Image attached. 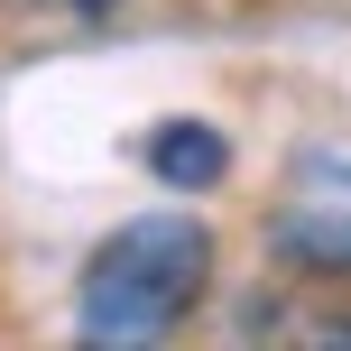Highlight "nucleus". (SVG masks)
Wrapping results in <instances>:
<instances>
[{"label":"nucleus","mask_w":351,"mask_h":351,"mask_svg":"<svg viewBox=\"0 0 351 351\" xmlns=\"http://www.w3.org/2000/svg\"><path fill=\"white\" fill-rule=\"evenodd\" d=\"M139 158H148V176H158L167 194H213L231 176V139L213 121H158Z\"/></svg>","instance_id":"f03ea898"},{"label":"nucleus","mask_w":351,"mask_h":351,"mask_svg":"<svg viewBox=\"0 0 351 351\" xmlns=\"http://www.w3.org/2000/svg\"><path fill=\"white\" fill-rule=\"evenodd\" d=\"M74 10H84V19H102V10H121V0H74Z\"/></svg>","instance_id":"20e7f679"},{"label":"nucleus","mask_w":351,"mask_h":351,"mask_svg":"<svg viewBox=\"0 0 351 351\" xmlns=\"http://www.w3.org/2000/svg\"><path fill=\"white\" fill-rule=\"evenodd\" d=\"M278 259H296V268H351V213H287L278 222Z\"/></svg>","instance_id":"7ed1b4c3"},{"label":"nucleus","mask_w":351,"mask_h":351,"mask_svg":"<svg viewBox=\"0 0 351 351\" xmlns=\"http://www.w3.org/2000/svg\"><path fill=\"white\" fill-rule=\"evenodd\" d=\"M213 287V231L194 213H139L84 259L74 324L93 342H167Z\"/></svg>","instance_id":"f257e3e1"}]
</instances>
